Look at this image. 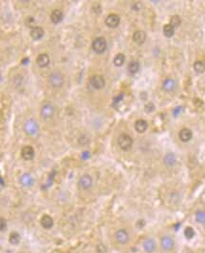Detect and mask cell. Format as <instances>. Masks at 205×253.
<instances>
[{
  "mask_svg": "<svg viewBox=\"0 0 205 253\" xmlns=\"http://www.w3.org/2000/svg\"><path fill=\"white\" fill-rule=\"evenodd\" d=\"M41 115L44 119H50L54 113V107L51 103H47L43 105L41 108Z\"/></svg>",
  "mask_w": 205,
  "mask_h": 253,
  "instance_id": "7",
  "label": "cell"
},
{
  "mask_svg": "<svg viewBox=\"0 0 205 253\" xmlns=\"http://www.w3.org/2000/svg\"><path fill=\"white\" fill-rule=\"evenodd\" d=\"M105 24L109 28H117L120 24V16L116 13H110L105 18Z\"/></svg>",
  "mask_w": 205,
  "mask_h": 253,
  "instance_id": "5",
  "label": "cell"
},
{
  "mask_svg": "<svg viewBox=\"0 0 205 253\" xmlns=\"http://www.w3.org/2000/svg\"><path fill=\"white\" fill-rule=\"evenodd\" d=\"M183 253H191V252H183Z\"/></svg>",
  "mask_w": 205,
  "mask_h": 253,
  "instance_id": "38",
  "label": "cell"
},
{
  "mask_svg": "<svg viewBox=\"0 0 205 253\" xmlns=\"http://www.w3.org/2000/svg\"><path fill=\"white\" fill-rule=\"evenodd\" d=\"M147 128H148V124L144 119H139L135 122V129L139 133H144V131H146Z\"/></svg>",
  "mask_w": 205,
  "mask_h": 253,
  "instance_id": "17",
  "label": "cell"
},
{
  "mask_svg": "<svg viewBox=\"0 0 205 253\" xmlns=\"http://www.w3.org/2000/svg\"><path fill=\"white\" fill-rule=\"evenodd\" d=\"M89 83H90L91 86H92V88H94L95 89H101L105 85V78L102 75H98V74L93 75L92 77H91Z\"/></svg>",
  "mask_w": 205,
  "mask_h": 253,
  "instance_id": "6",
  "label": "cell"
},
{
  "mask_svg": "<svg viewBox=\"0 0 205 253\" xmlns=\"http://www.w3.org/2000/svg\"><path fill=\"white\" fill-rule=\"evenodd\" d=\"M164 161L165 165H167L168 167H172V166H174V165L176 164L177 158H176V156H175L174 153L169 152V153H167V154L164 156Z\"/></svg>",
  "mask_w": 205,
  "mask_h": 253,
  "instance_id": "23",
  "label": "cell"
},
{
  "mask_svg": "<svg viewBox=\"0 0 205 253\" xmlns=\"http://www.w3.org/2000/svg\"><path fill=\"white\" fill-rule=\"evenodd\" d=\"M143 247L146 253H153L156 249V243L153 239L147 238L143 243Z\"/></svg>",
  "mask_w": 205,
  "mask_h": 253,
  "instance_id": "13",
  "label": "cell"
},
{
  "mask_svg": "<svg viewBox=\"0 0 205 253\" xmlns=\"http://www.w3.org/2000/svg\"><path fill=\"white\" fill-rule=\"evenodd\" d=\"M174 33H175V28L173 26H171L170 24H166L164 26V34L166 37L170 38L174 35Z\"/></svg>",
  "mask_w": 205,
  "mask_h": 253,
  "instance_id": "25",
  "label": "cell"
},
{
  "mask_svg": "<svg viewBox=\"0 0 205 253\" xmlns=\"http://www.w3.org/2000/svg\"><path fill=\"white\" fill-rule=\"evenodd\" d=\"M0 180H1V186H2V187H4V184H5V183L3 182V178L1 177V178H0Z\"/></svg>",
  "mask_w": 205,
  "mask_h": 253,
  "instance_id": "37",
  "label": "cell"
},
{
  "mask_svg": "<svg viewBox=\"0 0 205 253\" xmlns=\"http://www.w3.org/2000/svg\"><path fill=\"white\" fill-rule=\"evenodd\" d=\"M176 88V82L172 78H167L163 83V89L165 91H172Z\"/></svg>",
  "mask_w": 205,
  "mask_h": 253,
  "instance_id": "19",
  "label": "cell"
},
{
  "mask_svg": "<svg viewBox=\"0 0 205 253\" xmlns=\"http://www.w3.org/2000/svg\"><path fill=\"white\" fill-rule=\"evenodd\" d=\"M196 219L198 223L204 224L205 223V211L203 210H198L196 213Z\"/></svg>",
  "mask_w": 205,
  "mask_h": 253,
  "instance_id": "30",
  "label": "cell"
},
{
  "mask_svg": "<svg viewBox=\"0 0 205 253\" xmlns=\"http://www.w3.org/2000/svg\"><path fill=\"white\" fill-rule=\"evenodd\" d=\"M40 223H41V225L46 228V229H50L52 227L53 225V219L51 216L48 215V214H45L42 216L41 220H40Z\"/></svg>",
  "mask_w": 205,
  "mask_h": 253,
  "instance_id": "16",
  "label": "cell"
},
{
  "mask_svg": "<svg viewBox=\"0 0 205 253\" xmlns=\"http://www.w3.org/2000/svg\"><path fill=\"white\" fill-rule=\"evenodd\" d=\"M51 62V59L47 53H41L36 58V63L40 68H46L48 67Z\"/></svg>",
  "mask_w": 205,
  "mask_h": 253,
  "instance_id": "14",
  "label": "cell"
},
{
  "mask_svg": "<svg viewBox=\"0 0 205 253\" xmlns=\"http://www.w3.org/2000/svg\"><path fill=\"white\" fill-rule=\"evenodd\" d=\"M184 236L187 238V239H192L194 236H195V230L194 228L191 227V226H187L185 229H184Z\"/></svg>",
  "mask_w": 205,
  "mask_h": 253,
  "instance_id": "29",
  "label": "cell"
},
{
  "mask_svg": "<svg viewBox=\"0 0 205 253\" xmlns=\"http://www.w3.org/2000/svg\"><path fill=\"white\" fill-rule=\"evenodd\" d=\"M20 182L21 184L24 187H31L32 186V184L33 183V179L32 177L28 174V173H25V174H23L20 178Z\"/></svg>",
  "mask_w": 205,
  "mask_h": 253,
  "instance_id": "22",
  "label": "cell"
},
{
  "mask_svg": "<svg viewBox=\"0 0 205 253\" xmlns=\"http://www.w3.org/2000/svg\"><path fill=\"white\" fill-rule=\"evenodd\" d=\"M193 68H194V70H195L196 73H202L205 71V64H204L202 61H196V62L194 63Z\"/></svg>",
  "mask_w": 205,
  "mask_h": 253,
  "instance_id": "26",
  "label": "cell"
},
{
  "mask_svg": "<svg viewBox=\"0 0 205 253\" xmlns=\"http://www.w3.org/2000/svg\"><path fill=\"white\" fill-rule=\"evenodd\" d=\"M106 47H107V44L104 37H97L92 42V49L98 54H102L103 53H105L106 50Z\"/></svg>",
  "mask_w": 205,
  "mask_h": 253,
  "instance_id": "2",
  "label": "cell"
},
{
  "mask_svg": "<svg viewBox=\"0 0 205 253\" xmlns=\"http://www.w3.org/2000/svg\"><path fill=\"white\" fill-rule=\"evenodd\" d=\"M155 110V105L152 102H148L145 106H144V111L146 113H151Z\"/></svg>",
  "mask_w": 205,
  "mask_h": 253,
  "instance_id": "32",
  "label": "cell"
},
{
  "mask_svg": "<svg viewBox=\"0 0 205 253\" xmlns=\"http://www.w3.org/2000/svg\"><path fill=\"white\" fill-rule=\"evenodd\" d=\"M24 129H25L27 134H29L31 136H34L39 131V126H38L37 122L34 121L33 119H29L24 125Z\"/></svg>",
  "mask_w": 205,
  "mask_h": 253,
  "instance_id": "4",
  "label": "cell"
},
{
  "mask_svg": "<svg viewBox=\"0 0 205 253\" xmlns=\"http://www.w3.org/2000/svg\"><path fill=\"white\" fill-rule=\"evenodd\" d=\"M180 23H181V19L178 15H173L171 18H170V23L169 24L171 26H173L174 28H177L180 25Z\"/></svg>",
  "mask_w": 205,
  "mask_h": 253,
  "instance_id": "28",
  "label": "cell"
},
{
  "mask_svg": "<svg viewBox=\"0 0 205 253\" xmlns=\"http://www.w3.org/2000/svg\"><path fill=\"white\" fill-rule=\"evenodd\" d=\"M139 68H140V64H139L138 61H135V60L131 61L128 64V66H127V71H128V73L130 74L137 73H138V71H139Z\"/></svg>",
  "mask_w": 205,
  "mask_h": 253,
  "instance_id": "21",
  "label": "cell"
},
{
  "mask_svg": "<svg viewBox=\"0 0 205 253\" xmlns=\"http://www.w3.org/2000/svg\"><path fill=\"white\" fill-rule=\"evenodd\" d=\"M161 245H162V248L164 250V251H170L171 249H173L174 245H175V242L173 240V238H171L170 236L166 235V236H164L161 240Z\"/></svg>",
  "mask_w": 205,
  "mask_h": 253,
  "instance_id": "10",
  "label": "cell"
},
{
  "mask_svg": "<svg viewBox=\"0 0 205 253\" xmlns=\"http://www.w3.org/2000/svg\"><path fill=\"white\" fill-rule=\"evenodd\" d=\"M106 251V247L105 246V245H97V252L98 253H105Z\"/></svg>",
  "mask_w": 205,
  "mask_h": 253,
  "instance_id": "33",
  "label": "cell"
},
{
  "mask_svg": "<svg viewBox=\"0 0 205 253\" xmlns=\"http://www.w3.org/2000/svg\"><path fill=\"white\" fill-rule=\"evenodd\" d=\"M132 9L134 11H140L142 9V4L140 2H136L132 5Z\"/></svg>",
  "mask_w": 205,
  "mask_h": 253,
  "instance_id": "34",
  "label": "cell"
},
{
  "mask_svg": "<svg viewBox=\"0 0 205 253\" xmlns=\"http://www.w3.org/2000/svg\"><path fill=\"white\" fill-rule=\"evenodd\" d=\"M44 35V30L41 27H35L31 31V36L33 40H39Z\"/></svg>",
  "mask_w": 205,
  "mask_h": 253,
  "instance_id": "20",
  "label": "cell"
},
{
  "mask_svg": "<svg viewBox=\"0 0 205 253\" xmlns=\"http://www.w3.org/2000/svg\"><path fill=\"white\" fill-rule=\"evenodd\" d=\"M133 40L138 45H143L146 40V33L144 31H136L133 33Z\"/></svg>",
  "mask_w": 205,
  "mask_h": 253,
  "instance_id": "15",
  "label": "cell"
},
{
  "mask_svg": "<svg viewBox=\"0 0 205 253\" xmlns=\"http://www.w3.org/2000/svg\"><path fill=\"white\" fill-rule=\"evenodd\" d=\"M118 145L123 150H129L133 145V139L130 135L126 133H123L118 137Z\"/></svg>",
  "mask_w": 205,
  "mask_h": 253,
  "instance_id": "1",
  "label": "cell"
},
{
  "mask_svg": "<svg viewBox=\"0 0 205 253\" xmlns=\"http://www.w3.org/2000/svg\"><path fill=\"white\" fill-rule=\"evenodd\" d=\"M6 225H7V223H6V220L4 218H1V226H0V229H1V231H4L6 229Z\"/></svg>",
  "mask_w": 205,
  "mask_h": 253,
  "instance_id": "35",
  "label": "cell"
},
{
  "mask_svg": "<svg viewBox=\"0 0 205 253\" xmlns=\"http://www.w3.org/2000/svg\"><path fill=\"white\" fill-rule=\"evenodd\" d=\"M144 225H145V223H144V220H139L138 223H137V226H138V227H143Z\"/></svg>",
  "mask_w": 205,
  "mask_h": 253,
  "instance_id": "36",
  "label": "cell"
},
{
  "mask_svg": "<svg viewBox=\"0 0 205 253\" xmlns=\"http://www.w3.org/2000/svg\"><path fill=\"white\" fill-rule=\"evenodd\" d=\"M21 156L24 160H32L34 157V149L32 146H26L21 150Z\"/></svg>",
  "mask_w": 205,
  "mask_h": 253,
  "instance_id": "12",
  "label": "cell"
},
{
  "mask_svg": "<svg viewBox=\"0 0 205 253\" xmlns=\"http://www.w3.org/2000/svg\"><path fill=\"white\" fill-rule=\"evenodd\" d=\"M64 76L60 72H54L49 77V83L53 88H61L64 85Z\"/></svg>",
  "mask_w": 205,
  "mask_h": 253,
  "instance_id": "3",
  "label": "cell"
},
{
  "mask_svg": "<svg viewBox=\"0 0 205 253\" xmlns=\"http://www.w3.org/2000/svg\"><path fill=\"white\" fill-rule=\"evenodd\" d=\"M125 61V56L123 53H118L115 57H114L113 63L116 67H122Z\"/></svg>",
  "mask_w": 205,
  "mask_h": 253,
  "instance_id": "24",
  "label": "cell"
},
{
  "mask_svg": "<svg viewBox=\"0 0 205 253\" xmlns=\"http://www.w3.org/2000/svg\"><path fill=\"white\" fill-rule=\"evenodd\" d=\"M115 240L117 243L124 245L129 241V234L125 229H119L115 232Z\"/></svg>",
  "mask_w": 205,
  "mask_h": 253,
  "instance_id": "8",
  "label": "cell"
},
{
  "mask_svg": "<svg viewBox=\"0 0 205 253\" xmlns=\"http://www.w3.org/2000/svg\"><path fill=\"white\" fill-rule=\"evenodd\" d=\"M25 24L27 27L29 28H32V30L33 28H35V20L32 16H28L26 19H25Z\"/></svg>",
  "mask_w": 205,
  "mask_h": 253,
  "instance_id": "31",
  "label": "cell"
},
{
  "mask_svg": "<svg viewBox=\"0 0 205 253\" xmlns=\"http://www.w3.org/2000/svg\"><path fill=\"white\" fill-rule=\"evenodd\" d=\"M178 137L181 142H188L192 139L193 137V133L189 129H181L178 132Z\"/></svg>",
  "mask_w": 205,
  "mask_h": 253,
  "instance_id": "11",
  "label": "cell"
},
{
  "mask_svg": "<svg viewBox=\"0 0 205 253\" xmlns=\"http://www.w3.org/2000/svg\"><path fill=\"white\" fill-rule=\"evenodd\" d=\"M64 18V14L62 13L61 10H54L51 14V20L53 24H59V23L63 20Z\"/></svg>",
  "mask_w": 205,
  "mask_h": 253,
  "instance_id": "18",
  "label": "cell"
},
{
  "mask_svg": "<svg viewBox=\"0 0 205 253\" xmlns=\"http://www.w3.org/2000/svg\"><path fill=\"white\" fill-rule=\"evenodd\" d=\"M79 187L85 190L90 189L91 187H92V178L87 174L81 176L79 179Z\"/></svg>",
  "mask_w": 205,
  "mask_h": 253,
  "instance_id": "9",
  "label": "cell"
},
{
  "mask_svg": "<svg viewBox=\"0 0 205 253\" xmlns=\"http://www.w3.org/2000/svg\"><path fill=\"white\" fill-rule=\"evenodd\" d=\"M9 242L12 245H18L20 242V235L17 232H12L10 234V238H9Z\"/></svg>",
  "mask_w": 205,
  "mask_h": 253,
  "instance_id": "27",
  "label": "cell"
}]
</instances>
